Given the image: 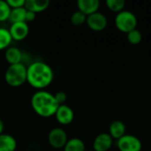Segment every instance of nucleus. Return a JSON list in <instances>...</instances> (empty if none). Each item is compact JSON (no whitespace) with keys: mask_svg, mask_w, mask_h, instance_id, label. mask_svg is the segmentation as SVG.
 Segmentation results:
<instances>
[{"mask_svg":"<svg viewBox=\"0 0 151 151\" xmlns=\"http://www.w3.org/2000/svg\"><path fill=\"white\" fill-rule=\"evenodd\" d=\"M12 40V39L9 30L6 28L0 27V50L6 49L10 45Z\"/></svg>","mask_w":151,"mask_h":151,"instance_id":"6ab92c4d","label":"nucleus"},{"mask_svg":"<svg viewBox=\"0 0 151 151\" xmlns=\"http://www.w3.org/2000/svg\"><path fill=\"white\" fill-rule=\"evenodd\" d=\"M113 144V139L107 133L99 134L93 142V150L110 151Z\"/></svg>","mask_w":151,"mask_h":151,"instance_id":"1a4fd4ad","label":"nucleus"},{"mask_svg":"<svg viewBox=\"0 0 151 151\" xmlns=\"http://www.w3.org/2000/svg\"><path fill=\"white\" fill-rule=\"evenodd\" d=\"M50 2L49 0H25L24 8L27 11L34 12L35 13L45 11Z\"/></svg>","mask_w":151,"mask_h":151,"instance_id":"f8f14e48","label":"nucleus"},{"mask_svg":"<svg viewBox=\"0 0 151 151\" xmlns=\"http://www.w3.org/2000/svg\"><path fill=\"white\" fill-rule=\"evenodd\" d=\"M6 2L11 7V9L24 7L25 4V0H6Z\"/></svg>","mask_w":151,"mask_h":151,"instance_id":"b1692460","label":"nucleus"},{"mask_svg":"<svg viewBox=\"0 0 151 151\" xmlns=\"http://www.w3.org/2000/svg\"><path fill=\"white\" fill-rule=\"evenodd\" d=\"M67 141L66 132L60 127H54L48 134V142L53 149H64Z\"/></svg>","mask_w":151,"mask_h":151,"instance_id":"39448f33","label":"nucleus"},{"mask_svg":"<svg viewBox=\"0 0 151 151\" xmlns=\"http://www.w3.org/2000/svg\"><path fill=\"white\" fill-rule=\"evenodd\" d=\"M126 125L121 120H114L109 127V134L112 139L119 140L126 134Z\"/></svg>","mask_w":151,"mask_h":151,"instance_id":"ddd939ff","label":"nucleus"},{"mask_svg":"<svg viewBox=\"0 0 151 151\" xmlns=\"http://www.w3.org/2000/svg\"><path fill=\"white\" fill-rule=\"evenodd\" d=\"M4 122H3V120L0 119V135L3 134V132H4Z\"/></svg>","mask_w":151,"mask_h":151,"instance_id":"a878e982","label":"nucleus"},{"mask_svg":"<svg viewBox=\"0 0 151 151\" xmlns=\"http://www.w3.org/2000/svg\"><path fill=\"white\" fill-rule=\"evenodd\" d=\"M53 78V71L46 63L34 62L27 67V81L34 88L43 90L51 84Z\"/></svg>","mask_w":151,"mask_h":151,"instance_id":"f257e3e1","label":"nucleus"},{"mask_svg":"<svg viewBox=\"0 0 151 151\" xmlns=\"http://www.w3.org/2000/svg\"><path fill=\"white\" fill-rule=\"evenodd\" d=\"M106 5L109 10L113 12H120L124 11L126 1L125 0H106Z\"/></svg>","mask_w":151,"mask_h":151,"instance_id":"a211bd4d","label":"nucleus"},{"mask_svg":"<svg viewBox=\"0 0 151 151\" xmlns=\"http://www.w3.org/2000/svg\"><path fill=\"white\" fill-rule=\"evenodd\" d=\"M4 80L12 88L22 86L27 81V67L22 63L9 65L4 73Z\"/></svg>","mask_w":151,"mask_h":151,"instance_id":"7ed1b4c3","label":"nucleus"},{"mask_svg":"<svg viewBox=\"0 0 151 151\" xmlns=\"http://www.w3.org/2000/svg\"><path fill=\"white\" fill-rule=\"evenodd\" d=\"M17 142L13 136L7 134L0 135V151H15Z\"/></svg>","mask_w":151,"mask_h":151,"instance_id":"4468645a","label":"nucleus"},{"mask_svg":"<svg viewBox=\"0 0 151 151\" xmlns=\"http://www.w3.org/2000/svg\"><path fill=\"white\" fill-rule=\"evenodd\" d=\"M54 97H55L57 103L58 104V105H61V104H65V103L67 99V95L64 91H58V93H56L54 95Z\"/></svg>","mask_w":151,"mask_h":151,"instance_id":"5701e85b","label":"nucleus"},{"mask_svg":"<svg viewBox=\"0 0 151 151\" xmlns=\"http://www.w3.org/2000/svg\"><path fill=\"white\" fill-rule=\"evenodd\" d=\"M31 106L37 115L49 118L55 115L59 105L54 95L45 90H39L32 96Z\"/></svg>","mask_w":151,"mask_h":151,"instance_id":"f03ea898","label":"nucleus"},{"mask_svg":"<svg viewBox=\"0 0 151 151\" xmlns=\"http://www.w3.org/2000/svg\"><path fill=\"white\" fill-rule=\"evenodd\" d=\"M117 146L119 151H141L142 148L141 140L133 134H125L119 139Z\"/></svg>","mask_w":151,"mask_h":151,"instance_id":"423d86ee","label":"nucleus"},{"mask_svg":"<svg viewBox=\"0 0 151 151\" xmlns=\"http://www.w3.org/2000/svg\"><path fill=\"white\" fill-rule=\"evenodd\" d=\"M64 151H86V146L82 140L79 138H72L67 141Z\"/></svg>","mask_w":151,"mask_h":151,"instance_id":"dca6fc26","label":"nucleus"},{"mask_svg":"<svg viewBox=\"0 0 151 151\" xmlns=\"http://www.w3.org/2000/svg\"><path fill=\"white\" fill-rule=\"evenodd\" d=\"M86 23L91 30L100 32L107 27V18L102 12H97L88 16Z\"/></svg>","mask_w":151,"mask_h":151,"instance_id":"0eeeda50","label":"nucleus"},{"mask_svg":"<svg viewBox=\"0 0 151 151\" xmlns=\"http://www.w3.org/2000/svg\"><path fill=\"white\" fill-rule=\"evenodd\" d=\"M127 42L132 45H138L142 40V35L138 29H134L127 34Z\"/></svg>","mask_w":151,"mask_h":151,"instance_id":"aec40b11","label":"nucleus"},{"mask_svg":"<svg viewBox=\"0 0 151 151\" xmlns=\"http://www.w3.org/2000/svg\"><path fill=\"white\" fill-rule=\"evenodd\" d=\"M26 12H27V10L24 7L12 9L8 20L12 24L17 23V22H25Z\"/></svg>","mask_w":151,"mask_h":151,"instance_id":"f3484780","label":"nucleus"},{"mask_svg":"<svg viewBox=\"0 0 151 151\" xmlns=\"http://www.w3.org/2000/svg\"><path fill=\"white\" fill-rule=\"evenodd\" d=\"M5 60L9 63V65H16L21 63L22 53L16 47H10L5 50L4 53Z\"/></svg>","mask_w":151,"mask_h":151,"instance_id":"2eb2a0df","label":"nucleus"},{"mask_svg":"<svg viewBox=\"0 0 151 151\" xmlns=\"http://www.w3.org/2000/svg\"><path fill=\"white\" fill-rule=\"evenodd\" d=\"M9 32L12 40L22 41L28 35L29 27L27 22H17L11 25Z\"/></svg>","mask_w":151,"mask_h":151,"instance_id":"9d476101","label":"nucleus"},{"mask_svg":"<svg viewBox=\"0 0 151 151\" xmlns=\"http://www.w3.org/2000/svg\"><path fill=\"white\" fill-rule=\"evenodd\" d=\"M78 10L84 13L87 17L98 12L100 6L99 0H78Z\"/></svg>","mask_w":151,"mask_h":151,"instance_id":"9b49d317","label":"nucleus"},{"mask_svg":"<svg viewBox=\"0 0 151 151\" xmlns=\"http://www.w3.org/2000/svg\"><path fill=\"white\" fill-rule=\"evenodd\" d=\"M86 20H87V16L81 12H80L79 10L74 12L71 16V23L73 26H81L84 23H86Z\"/></svg>","mask_w":151,"mask_h":151,"instance_id":"412c9836","label":"nucleus"},{"mask_svg":"<svg viewBox=\"0 0 151 151\" xmlns=\"http://www.w3.org/2000/svg\"><path fill=\"white\" fill-rule=\"evenodd\" d=\"M36 17V13L34 12H30V11H27L26 12V17H25V22H31L34 21Z\"/></svg>","mask_w":151,"mask_h":151,"instance_id":"393cba45","label":"nucleus"},{"mask_svg":"<svg viewBox=\"0 0 151 151\" xmlns=\"http://www.w3.org/2000/svg\"><path fill=\"white\" fill-rule=\"evenodd\" d=\"M115 26L116 27L123 33H129L134 29H136L138 20L136 16L130 11L124 10L117 13L115 17Z\"/></svg>","mask_w":151,"mask_h":151,"instance_id":"20e7f679","label":"nucleus"},{"mask_svg":"<svg viewBox=\"0 0 151 151\" xmlns=\"http://www.w3.org/2000/svg\"><path fill=\"white\" fill-rule=\"evenodd\" d=\"M87 151H95V150H87Z\"/></svg>","mask_w":151,"mask_h":151,"instance_id":"bb28decb","label":"nucleus"},{"mask_svg":"<svg viewBox=\"0 0 151 151\" xmlns=\"http://www.w3.org/2000/svg\"><path fill=\"white\" fill-rule=\"evenodd\" d=\"M55 117L59 124L66 126L73 122L74 119V113L71 107H69L66 104H61L58 106L55 113Z\"/></svg>","mask_w":151,"mask_h":151,"instance_id":"6e6552de","label":"nucleus"},{"mask_svg":"<svg viewBox=\"0 0 151 151\" xmlns=\"http://www.w3.org/2000/svg\"><path fill=\"white\" fill-rule=\"evenodd\" d=\"M11 7L4 0H0V21H5L9 19Z\"/></svg>","mask_w":151,"mask_h":151,"instance_id":"4be33fe9","label":"nucleus"}]
</instances>
